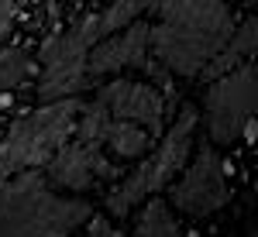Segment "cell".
<instances>
[{"label":"cell","instance_id":"6da1fadb","mask_svg":"<svg viewBox=\"0 0 258 237\" xmlns=\"http://www.w3.org/2000/svg\"><path fill=\"white\" fill-rule=\"evenodd\" d=\"M155 14L152 55L176 76H203L238 28L227 0H162Z\"/></svg>","mask_w":258,"mask_h":237},{"label":"cell","instance_id":"7a4b0ae2","mask_svg":"<svg viewBox=\"0 0 258 237\" xmlns=\"http://www.w3.org/2000/svg\"><path fill=\"white\" fill-rule=\"evenodd\" d=\"M90 217V199L55 189L38 169L0 182V237H76Z\"/></svg>","mask_w":258,"mask_h":237},{"label":"cell","instance_id":"3957f363","mask_svg":"<svg viewBox=\"0 0 258 237\" xmlns=\"http://www.w3.org/2000/svg\"><path fill=\"white\" fill-rule=\"evenodd\" d=\"M197 124H200V114L193 107H182L176 114V120L165 124V131L159 134V144L152 151H145L138 158V165L107 193V210L114 217H127L135 206H141L145 199H152V196H159L162 189L179 176L186 158L193 155Z\"/></svg>","mask_w":258,"mask_h":237},{"label":"cell","instance_id":"277c9868","mask_svg":"<svg viewBox=\"0 0 258 237\" xmlns=\"http://www.w3.org/2000/svg\"><path fill=\"white\" fill-rule=\"evenodd\" d=\"M80 114V100H45L31 114L18 117L0 141V182L18 172L45 169V162L69 141Z\"/></svg>","mask_w":258,"mask_h":237},{"label":"cell","instance_id":"5b68a950","mask_svg":"<svg viewBox=\"0 0 258 237\" xmlns=\"http://www.w3.org/2000/svg\"><path fill=\"white\" fill-rule=\"evenodd\" d=\"M258 107V72L255 62L214 76L203 97V127L214 148H231L251 134Z\"/></svg>","mask_w":258,"mask_h":237},{"label":"cell","instance_id":"8992f818","mask_svg":"<svg viewBox=\"0 0 258 237\" xmlns=\"http://www.w3.org/2000/svg\"><path fill=\"white\" fill-rule=\"evenodd\" d=\"M100 28L97 18H83L69 31H62L55 38L41 45L38 55V100H69L76 97L83 86L90 83L86 76V59L90 48L97 45Z\"/></svg>","mask_w":258,"mask_h":237},{"label":"cell","instance_id":"52a82bcc","mask_svg":"<svg viewBox=\"0 0 258 237\" xmlns=\"http://www.w3.org/2000/svg\"><path fill=\"white\" fill-rule=\"evenodd\" d=\"M169 199L189 220H203L231 203V182L224 172V158L214 144H203L186 158L179 176L169 182Z\"/></svg>","mask_w":258,"mask_h":237},{"label":"cell","instance_id":"ba28073f","mask_svg":"<svg viewBox=\"0 0 258 237\" xmlns=\"http://www.w3.org/2000/svg\"><path fill=\"white\" fill-rule=\"evenodd\" d=\"M45 172H48L45 179H48L55 189L73 193V196H83V193H90L97 182L114 176V165H110V155H107L93 138H83V134L73 131L69 141L45 162Z\"/></svg>","mask_w":258,"mask_h":237},{"label":"cell","instance_id":"9c48e42d","mask_svg":"<svg viewBox=\"0 0 258 237\" xmlns=\"http://www.w3.org/2000/svg\"><path fill=\"white\" fill-rule=\"evenodd\" d=\"M93 100L110 117L138 124L141 131H148L155 141L165 131V93L155 90L152 83L120 76V79H110L107 86H100L97 93H93Z\"/></svg>","mask_w":258,"mask_h":237},{"label":"cell","instance_id":"30bf717a","mask_svg":"<svg viewBox=\"0 0 258 237\" xmlns=\"http://www.w3.org/2000/svg\"><path fill=\"white\" fill-rule=\"evenodd\" d=\"M148 62H152V28L141 18L97 38V45L90 48V59H86V76H117L127 69H148Z\"/></svg>","mask_w":258,"mask_h":237},{"label":"cell","instance_id":"8fae6325","mask_svg":"<svg viewBox=\"0 0 258 237\" xmlns=\"http://www.w3.org/2000/svg\"><path fill=\"white\" fill-rule=\"evenodd\" d=\"M251 52H255V18H248L244 24L234 28V35L227 38V45L220 48L214 62L207 65V72L203 76H224V72H231V69H238L244 62H251Z\"/></svg>","mask_w":258,"mask_h":237},{"label":"cell","instance_id":"7c38bea8","mask_svg":"<svg viewBox=\"0 0 258 237\" xmlns=\"http://www.w3.org/2000/svg\"><path fill=\"white\" fill-rule=\"evenodd\" d=\"M131 237H182V227H179L172 206L165 199L152 196L141 203V213L131 227Z\"/></svg>","mask_w":258,"mask_h":237},{"label":"cell","instance_id":"4fadbf2b","mask_svg":"<svg viewBox=\"0 0 258 237\" xmlns=\"http://www.w3.org/2000/svg\"><path fill=\"white\" fill-rule=\"evenodd\" d=\"M162 0H110L97 18V28H100V38L103 35H110V31H117L124 24H131V21H141L145 14H155V7H159Z\"/></svg>","mask_w":258,"mask_h":237},{"label":"cell","instance_id":"5bb4252c","mask_svg":"<svg viewBox=\"0 0 258 237\" xmlns=\"http://www.w3.org/2000/svg\"><path fill=\"white\" fill-rule=\"evenodd\" d=\"M31 72H35V65L21 48H0V97L24 86L31 79Z\"/></svg>","mask_w":258,"mask_h":237},{"label":"cell","instance_id":"9a60e30c","mask_svg":"<svg viewBox=\"0 0 258 237\" xmlns=\"http://www.w3.org/2000/svg\"><path fill=\"white\" fill-rule=\"evenodd\" d=\"M14 18H18V7H14V0H0V41L11 35V28H14Z\"/></svg>","mask_w":258,"mask_h":237}]
</instances>
